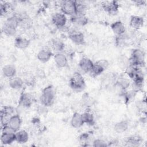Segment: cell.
<instances>
[{"label":"cell","mask_w":147,"mask_h":147,"mask_svg":"<svg viewBox=\"0 0 147 147\" xmlns=\"http://www.w3.org/2000/svg\"><path fill=\"white\" fill-rule=\"evenodd\" d=\"M144 24V19L139 16H132L130 19V26L134 29L141 28Z\"/></svg>","instance_id":"cell-16"},{"label":"cell","mask_w":147,"mask_h":147,"mask_svg":"<svg viewBox=\"0 0 147 147\" xmlns=\"http://www.w3.org/2000/svg\"><path fill=\"white\" fill-rule=\"evenodd\" d=\"M102 6L103 9L109 14H115L118 10L119 5L117 1H105L102 2Z\"/></svg>","instance_id":"cell-9"},{"label":"cell","mask_w":147,"mask_h":147,"mask_svg":"<svg viewBox=\"0 0 147 147\" xmlns=\"http://www.w3.org/2000/svg\"><path fill=\"white\" fill-rule=\"evenodd\" d=\"M111 28L114 33L117 36H121L126 32L124 25L119 21H117L112 23L111 25Z\"/></svg>","instance_id":"cell-13"},{"label":"cell","mask_w":147,"mask_h":147,"mask_svg":"<svg viewBox=\"0 0 147 147\" xmlns=\"http://www.w3.org/2000/svg\"><path fill=\"white\" fill-rule=\"evenodd\" d=\"M2 30L3 33L9 37H12L15 36L17 32V28L8 26L7 25L4 24L3 28H2Z\"/></svg>","instance_id":"cell-27"},{"label":"cell","mask_w":147,"mask_h":147,"mask_svg":"<svg viewBox=\"0 0 147 147\" xmlns=\"http://www.w3.org/2000/svg\"><path fill=\"white\" fill-rule=\"evenodd\" d=\"M135 2L138 5H144L145 4L146 1H135Z\"/></svg>","instance_id":"cell-33"},{"label":"cell","mask_w":147,"mask_h":147,"mask_svg":"<svg viewBox=\"0 0 147 147\" xmlns=\"http://www.w3.org/2000/svg\"><path fill=\"white\" fill-rule=\"evenodd\" d=\"M82 117L84 123H86L89 125H94L95 122V119L93 114L91 113L89 111L84 112V113L82 114Z\"/></svg>","instance_id":"cell-26"},{"label":"cell","mask_w":147,"mask_h":147,"mask_svg":"<svg viewBox=\"0 0 147 147\" xmlns=\"http://www.w3.org/2000/svg\"><path fill=\"white\" fill-rule=\"evenodd\" d=\"M52 20L54 25L59 28H64L67 21L66 16L62 12L55 13L52 17Z\"/></svg>","instance_id":"cell-8"},{"label":"cell","mask_w":147,"mask_h":147,"mask_svg":"<svg viewBox=\"0 0 147 147\" xmlns=\"http://www.w3.org/2000/svg\"><path fill=\"white\" fill-rule=\"evenodd\" d=\"M126 143L130 146H137L141 143V139L138 136H132L128 138Z\"/></svg>","instance_id":"cell-28"},{"label":"cell","mask_w":147,"mask_h":147,"mask_svg":"<svg viewBox=\"0 0 147 147\" xmlns=\"http://www.w3.org/2000/svg\"><path fill=\"white\" fill-rule=\"evenodd\" d=\"M79 140H80V143H82L83 144V145H85V144H86L87 145V142H89L90 136L87 133H83L80 136Z\"/></svg>","instance_id":"cell-30"},{"label":"cell","mask_w":147,"mask_h":147,"mask_svg":"<svg viewBox=\"0 0 147 147\" xmlns=\"http://www.w3.org/2000/svg\"><path fill=\"white\" fill-rule=\"evenodd\" d=\"M2 74L3 75L8 78H11L14 77L16 74V67L11 64H7L3 67L2 68Z\"/></svg>","instance_id":"cell-19"},{"label":"cell","mask_w":147,"mask_h":147,"mask_svg":"<svg viewBox=\"0 0 147 147\" xmlns=\"http://www.w3.org/2000/svg\"><path fill=\"white\" fill-rule=\"evenodd\" d=\"M11 9V5L9 3L4 2L3 3H1L0 6V13L1 16H5L8 11Z\"/></svg>","instance_id":"cell-29"},{"label":"cell","mask_w":147,"mask_h":147,"mask_svg":"<svg viewBox=\"0 0 147 147\" xmlns=\"http://www.w3.org/2000/svg\"><path fill=\"white\" fill-rule=\"evenodd\" d=\"M76 2V14L79 15L85 16L87 11V6L83 1H75Z\"/></svg>","instance_id":"cell-25"},{"label":"cell","mask_w":147,"mask_h":147,"mask_svg":"<svg viewBox=\"0 0 147 147\" xmlns=\"http://www.w3.org/2000/svg\"><path fill=\"white\" fill-rule=\"evenodd\" d=\"M33 97L27 92L23 93L20 99V103L24 107H29L33 103Z\"/></svg>","instance_id":"cell-17"},{"label":"cell","mask_w":147,"mask_h":147,"mask_svg":"<svg viewBox=\"0 0 147 147\" xmlns=\"http://www.w3.org/2000/svg\"><path fill=\"white\" fill-rule=\"evenodd\" d=\"M60 7L61 12L65 16L71 17L76 14V2L75 1H63L60 3Z\"/></svg>","instance_id":"cell-5"},{"label":"cell","mask_w":147,"mask_h":147,"mask_svg":"<svg viewBox=\"0 0 147 147\" xmlns=\"http://www.w3.org/2000/svg\"><path fill=\"white\" fill-rule=\"evenodd\" d=\"M15 131L13 130L8 125L3 126L2 128V134L1 141L4 145H9L16 141Z\"/></svg>","instance_id":"cell-3"},{"label":"cell","mask_w":147,"mask_h":147,"mask_svg":"<svg viewBox=\"0 0 147 147\" xmlns=\"http://www.w3.org/2000/svg\"><path fill=\"white\" fill-rule=\"evenodd\" d=\"M72 23L76 26H82L86 25L88 22V19L84 15L75 14L71 17Z\"/></svg>","instance_id":"cell-12"},{"label":"cell","mask_w":147,"mask_h":147,"mask_svg":"<svg viewBox=\"0 0 147 147\" xmlns=\"http://www.w3.org/2000/svg\"><path fill=\"white\" fill-rule=\"evenodd\" d=\"M69 86L74 90L80 91L83 90L86 86L84 79L81 74L74 73L69 80Z\"/></svg>","instance_id":"cell-2"},{"label":"cell","mask_w":147,"mask_h":147,"mask_svg":"<svg viewBox=\"0 0 147 147\" xmlns=\"http://www.w3.org/2000/svg\"><path fill=\"white\" fill-rule=\"evenodd\" d=\"M21 119L18 115H13L9 119L7 125H8L15 132L18 131L21 125Z\"/></svg>","instance_id":"cell-11"},{"label":"cell","mask_w":147,"mask_h":147,"mask_svg":"<svg viewBox=\"0 0 147 147\" xmlns=\"http://www.w3.org/2000/svg\"><path fill=\"white\" fill-rule=\"evenodd\" d=\"M69 38L70 40L76 44L82 45L85 42L84 34L80 31L73 29L69 32Z\"/></svg>","instance_id":"cell-7"},{"label":"cell","mask_w":147,"mask_h":147,"mask_svg":"<svg viewBox=\"0 0 147 147\" xmlns=\"http://www.w3.org/2000/svg\"><path fill=\"white\" fill-rule=\"evenodd\" d=\"M109 63L106 60H99L94 63L92 69L90 72L93 76H98L104 72L108 67Z\"/></svg>","instance_id":"cell-6"},{"label":"cell","mask_w":147,"mask_h":147,"mask_svg":"<svg viewBox=\"0 0 147 147\" xmlns=\"http://www.w3.org/2000/svg\"><path fill=\"white\" fill-rule=\"evenodd\" d=\"M129 127V123L127 121L125 120L121 121L116 123L114 125V130L117 133H122L125 132Z\"/></svg>","instance_id":"cell-23"},{"label":"cell","mask_w":147,"mask_h":147,"mask_svg":"<svg viewBox=\"0 0 147 147\" xmlns=\"http://www.w3.org/2000/svg\"><path fill=\"white\" fill-rule=\"evenodd\" d=\"M71 124L74 128L80 127L84 124L82 114L79 113H75L71 118Z\"/></svg>","instance_id":"cell-18"},{"label":"cell","mask_w":147,"mask_h":147,"mask_svg":"<svg viewBox=\"0 0 147 147\" xmlns=\"http://www.w3.org/2000/svg\"><path fill=\"white\" fill-rule=\"evenodd\" d=\"M92 142H93L92 146H94L101 147V146H106L108 145L106 142H105L104 140L101 139H96Z\"/></svg>","instance_id":"cell-31"},{"label":"cell","mask_w":147,"mask_h":147,"mask_svg":"<svg viewBox=\"0 0 147 147\" xmlns=\"http://www.w3.org/2000/svg\"><path fill=\"white\" fill-rule=\"evenodd\" d=\"M51 47L52 49L55 51L59 52H61L64 48V44L59 39H53L51 41Z\"/></svg>","instance_id":"cell-24"},{"label":"cell","mask_w":147,"mask_h":147,"mask_svg":"<svg viewBox=\"0 0 147 147\" xmlns=\"http://www.w3.org/2000/svg\"><path fill=\"white\" fill-rule=\"evenodd\" d=\"M54 61L56 65L59 68L65 67L68 63V60L66 56L61 52L57 53L54 56Z\"/></svg>","instance_id":"cell-14"},{"label":"cell","mask_w":147,"mask_h":147,"mask_svg":"<svg viewBox=\"0 0 147 147\" xmlns=\"http://www.w3.org/2000/svg\"><path fill=\"white\" fill-rule=\"evenodd\" d=\"M94 63L88 57H83L81 59L79 63V67L80 69L85 73H90L92 67Z\"/></svg>","instance_id":"cell-10"},{"label":"cell","mask_w":147,"mask_h":147,"mask_svg":"<svg viewBox=\"0 0 147 147\" xmlns=\"http://www.w3.org/2000/svg\"><path fill=\"white\" fill-rule=\"evenodd\" d=\"M16 141L20 144L26 143L29 139V134L28 132L24 130H20L16 131Z\"/></svg>","instance_id":"cell-21"},{"label":"cell","mask_w":147,"mask_h":147,"mask_svg":"<svg viewBox=\"0 0 147 147\" xmlns=\"http://www.w3.org/2000/svg\"><path fill=\"white\" fill-rule=\"evenodd\" d=\"M24 80L20 77L14 76L10 79L9 86L14 90H20L22 88L24 85Z\"/></svg>","instance_id":"cell-20"},{"label":"cell","mask_w":147,"mask_h":147,"mask_svg":"<svg viewBox=\"0 0 147 147\" xmlns=\"http://www.w3.org/2000/svg\"><path fill=\"white\" fill-rule=\"evenodd\" d=\"M55 92L54 88L51 86L45 87L40 96L41 103L47 107L51 106L55 100Z\"/></svg>","instance_id":"cell-1"},{"label":"cell","mask_w":147,"mask_h":147,"mask_svg":"<svg viewBox=\"0 0 147 147\" xmlns=\"http://www.w3.org/2000/svg\"><path fill=\"white\" fill-rule=\"evenodd\" d=\"M145 55L144 51L140 49H134L133 50L131 57L129 59L130 64L138 67L142 66L145 64Z\"/></svg>","instance_id":"cell-4"},{"label":"cell","mask_w":147,"mask_h":147,"mask_svg":"<svg viewBox=\"0 0 147 147\" xmlns=\"http://www.w3.org/2000/svg\"><path fill=\"white\" fill-rule=\"evenodd\" d=\"M38 113H40L41 114H43L45 113L46 111H47V106L41 104L38 107Z\"/></svg>","instance_id":"cell-32"},{"label":"cell","mask_w":147,"mask_h":147,"mask_svg":"<svg viewBox=\"0 0 147 147\" xmlns=\"http://www.w3.org/2000/svg\"><path fill=\"white\" fill-rule=\"evenodd\" d=\"M52 53L50 49L47 48H44L40 50L37 55V57L39 61L45 63L48 61L52 57Z\"/></svg>","instance_id":"cell-15"},{"label":"cell","mask_w":147,"mask_h":147,"mask_svg":"<svg viewBox=\"0 0 147 147\" xmlns=\"http://www.w3.org/2000/svg\"><path fill=\"white\" fill-rule=\"evenodd\" d=\"M30 44V41L23 37H18L15 40V45L19 49H25Z\"/></svg>","instance_id":"cell-22"}]
</instances>
